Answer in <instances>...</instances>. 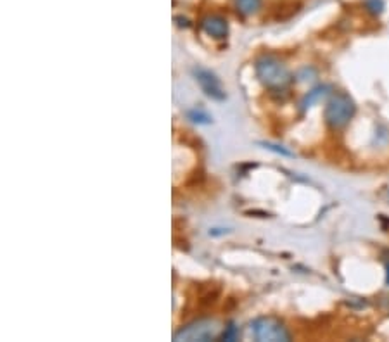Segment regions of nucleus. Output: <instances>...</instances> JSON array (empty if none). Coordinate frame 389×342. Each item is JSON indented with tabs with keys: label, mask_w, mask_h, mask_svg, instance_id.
I'll return each instance as SVG.
<instances>
[{
	"label": "nucleus",
	"mask_w": 389,
	"mask_h": 342,
	"mask_svg": "<svg viewBox=\"0 0 389 342\" xmlns=\"http://www.w3.org/2000/svg\"><path fill=\"white\" fill-rule=\"evenodd\" d=\"M256 76L267 88L282 90L291 83V73L286 66L274 56H263L255 64Z\"/></svg>",
	"instance_id": "1"
},
{
	"label": "nucleus",
	"mask_w": 389,
	"mask_h": 342,
	"mask_svg": "<svg viewBox=\"0 0 389 342\" xmlns=\"http://www.w3.org/2000/svg\"><path fill=\"white\" fill-rule=\"evenodd\" d=\"M356 112L355 100L348 93L337 92L329 99L325 106V122L332 130H341L353 119Z\"/></svg>",
	"instance_id": "2"
},
{
	"label": "nucleus",
	"mask_w": 389,
	"mask_h": 342,
	"mask_svg": "<svg viewBox=\"0 0 389 342\" xmlns=\"http://www.w3.org/2000/svg\"><path fill=\"white\" fill-rule=\"evenodd\" d=\"M221 325L216 320H197L194 324L182 326L178 332H175V341L194 342V341H215L220 336Z\"/></svg>",
	"instance_id": "3"
},
{
	"label": "nucleus",
	"mask_w": 389,
	"mask_h": 342,
	"mask_svg": "<svg viewBox=\"0 0 389 342\" xmlns=\"http://www.w3.org/2000/svg\"><path fill=\"white\" fill-rule=\"evenodd\" d=\"M252 334H255L256 341L260 342H287L291 341L289 330L284 326L282 322L272 317L256 318L251 325Z\"/></svg>",
	"instance_id": "4"
},
{
	"label": "nucleus",
	"mask_w": 389,
	"mask_h": 342,
	"mask_svg": "<svg viewBox=\"0 0 389 342\" xmlns=\"http://www.w3.org/2000/svg\"><path fill=\"white\" fill-rule=\"evenodd\" d=\"M194 76H196V81L199 83L202 92L213 100H225L227 93H225V88L221 87V81L213 75L211 71L204 68H196L194 69Z\"/></svg>",
	"instance_id": "5"
},
{
	"label": "nucleus",
	"mask_w": 389,
	"mask_h": 342,
	"mask_svg": "<svg viewBox=\"0 0 389 342\" xmlns=\"http://www.w3.org/2000/svg\"><path fill=\"white\" fill-rule=\"evenodd\" d=\"M201 28L204 30L206 35L218 38V40H221V38L228 35V23L221 16H208V18H204L201 23Z\"/></svg>",
	"instance_id": "6"
},
{
	"label": "nucleus",
	"mask_w": 389,
	"mask_h": 342,
	"mask_svg": "<svg viewBox=\"0 0 389 342\" xmlns=\"http://www.w3.org/2000/svg\"><path fill=\"white\" fill-rule=\"evenodd\" d=\"M236 2L237 11L243 16H252L262 7V0H233Z\"/></svg>",
	"instance_id": "7"
},
{
	"label": "nucleus",
	"mask_w": 389,
	"mask_h": 342,
	"mask_svg": "<svg viewBox=\"0 0 389 342\" xmlns=\"http://www.w3.org/2000/svg\"><path fill=\"white\" fill-rule=\"evenodd\" d=\"M325 95H327V87H318V88H315V90L308 92V95L305 97V100H303V104H301L303 109L311 107V104L318 102V100Z\"/></svg>",
	"instance_id": "8"
},
{
	"label": "nucleus",
	"mask_w": 389,
	"mask_h": 342,
	"mask_svg": "<svg viewBox=\"0 0 389 342\" xmlns=\"http://www.w3.org/2000/svg\"><path fill=\"white\" fill-rule=\"evenodd\" d=\"M189 118L192 119L194 123H199V124H208V123H211V118H209L208 112L201 111V109H192V111L189 112Z\"/></svg>",
	"instance_id": "9"
},
{
	"label": "nucleus",
	"mask_w": 389,
	"mask_h": 342,
	"mask_svg": "<svg viewBox=\"0 0 389 342\" xmlns=\"http://www.w3.org/2000/svg\"><path fill=\"white\" fill-rule=\"evenodd\" d=\"M237 336H239V332H237L236 326L231 325V326H227V329H225V332H223V336H221V339H225V341H236Z\"/></svg>",
	"instance_id": "10"
},
{
	"label": "nucleus",
	"mask_w": 389,
	"mask_h": 342,
	"mask_svg": "<svg viewBox=\"0 0 389 342\" xmlns=\"http://www.w3.org/2000/svg\"><path fill=\"white\" fill-rule=\"evenodd\" d=\"M367 7L373 14H379L383 11V2L381 0H367Z\"/></svg>",
	"instance_id": "11"
},
{
	"label": "nucleus",
	"mask_w": 389,
	"mask_h": 342,
	"mask_svg": "<svg viewBox=\"0 0 389 342\" xmlns=\"http://www.w3.org/2000/svg\"><path fill=\"white\" fill-rule=\"evenodd\" d=\"M386 278H388V283H389V263H388V266H386Z\"/></svg>",
	"instance_id": "12"
}]
</instances>
